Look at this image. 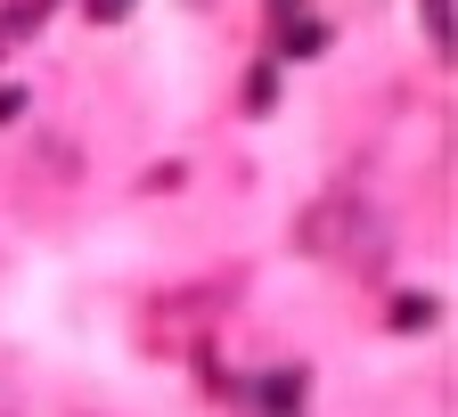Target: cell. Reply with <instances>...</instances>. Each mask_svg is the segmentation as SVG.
<instances>
[{
  "label": "cell",
  "instance_id": "1",
  "mask_svg": "<svg viewBox=\"0 0 458 417\" xmlns=\"http://www.w3.org/2000/svg\"><path fill=\"white\" fill-rule=\"evenodd\" d=\"M303 393H311V377H303V369H270V377H254V393H246V401H254V417H295V409H303Z\"/></svg>",
  "mask_w": 458,
  "mask_h": 417
},
{
  "label": "cell",
  "instance_id": "4",
  "mask_svg": "<svg viewBox=\"0 0 458 417\" xmlns=\"http://www.w3.org/2000/svg\"><path fill=\"white\" fill-rule=\"evenodd\" d=\"M426 25H434V41H450V0H426Z\"/></svg>",
  "mask_w": 458,
  "mask_h": 417
},
{
  "label": "cell",
  "instance_id": "2",
  "mask_svg": "<svg viewBox=\"0 0 458 417\" xmlns=\"http://www.w3.org/2000/svg\"><path fill=\"white\" fill-rule=\"evenodd\" d=\"M17 115H25V90H17V82H0V123H17Z\"/></svg>",
  "mask_w": 458,
  "mask_h": 417
},
{
  "label": "cell",
  "instance_id": "3",
  "mask_svg": "<svg viewBox=\"0 0 458 417\" xmlns=\"http://www.w3.org/2000/svg\"><path fill=\"white\" fill-rule=\"evenodd\" d=\"M0 417H25V393H17V377H0Z\"/></svg>",
  "mask_w": 458,
  "mask_h": 417
}]
</instances>
